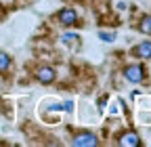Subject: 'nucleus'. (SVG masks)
Wrapping results in <instances>:
<instances>
[{
    "label": "nucleus",
    "instance_id": "nucleus-1",
    "mask_svg": "<svg viewBox=\"0 0 151 147\" xmlns=\"http://www.w3.org/2000/svg\"><path fill=\"white\" fill-rule=\"evenodd\" d=\"M124 78L126 80H130V82H143V78H145V69L141 67V65H128L126 69H124Z\"/></svg>",
    "mask_w": 151,
    "mask_h": 147
},
{
    "label": "nucleus",
    "instance_id": "nucleus-2",
    "mask_svg": "<svg viewBox=\"0 0 151 147\" xmlns=\"http://www.w3.org/2000/svg\"><path fill=\"white\" fill-rule=\"evenodd\" d=\"M97 143H99V141H97V137L90 135V133L76 135V137H73V145H76V147H94Z\"/></svg>",
    "mask_w": 151,
    "mask_h": 147
},
{
    "label": "nucleus",
    "instance_id": "nucleus-3",
    "mask_svg": "<svg viewBox=\"0 0 151 147\" xmlns=\"http://www.w3.org/2000/svg\"><path fill=\"white\" fill-rule=\"evenodd\" d=\"M76 21H78V13H76L73 9H63V11H59V23H61V25H73Z\"/></svg>",
    "mask_w": 151,
    "mask_h": 147
},
{
    "label": "nucleus",
    "instance_id": "nucleus-4",
    "mask_svg": "<svg viewBox=\"0 0 151 147\" xmlns=\"http://www.w3.org/2000/svg\"><path fill=\"white\" fill-rule=\"evenodd\" d=\"M36 76H38V80H40L42 84H50L55 80V69L52 67H40Z\"/></svg>",
    "mask_w": 151,
    "mask_h": 147
},
{
    "label": "nucleus",
    "instance_id": "nucleus-5",
    "mask_svg": "<svg viewBox=\"0 0 151 147\" xmlns=\"http://www.w3.org/2000/svg\"><path fill=\"white\" fill-rule=\"evenodd\" d=\"M141 143V139L134 135V133H126V135H122V139H120V145H124V147H137Z\"/></svg>",
    "mask_w": 151,
    "mask_h": 147
},
{
    "label": "nucleus",
    "instance_id": "nucleus-6",
    "mask_svg": "<svg viewBox=\"0 0 151 147\" xmlns=\"http://www.w3.org/2000/svg\"><path fill=\"white\" fill-rule=\"evenodd\" d=\"M137 55L141 59H151V42H141L137 46Z\"/></svg>",
    "mask_w": 151,
    "mask_h": 147
},
{
    "label": "nucleus",
    "instance_id": "nucleus-7",
    "mask_svg": "<svg viewBox=\"0 0 151 147\" xmlns=\"http://www.w3.org/2000/svg\"><path fill=\"white\" fill-rule=\"evenodd\" d=\"M11 67V57L6 53H0V71H6Z\"/></svg>",
    "mask_w": 151,
    "mask_h": 147
},
{
    "label": "nucleus",
    "instance_id": "nucleus-8",
    "mask_svg": "<svg viewBox=\"0 0 151 147\" xmlns=\"http://www.w3.org/2000/svg\"><path fill=\"white\" fill-rule=\"evenodd\" d=\"M139 27H141L143 34H151V17H143L141 23H139Z\"/></svg>",
    "mask_w": 151,
    "mask_h": 147
},
{
    "label": "nucleus",
    "instance_id": "nucleus-9",
    "mask_svg": "<svg viewBox=\"0 0 151 147\" xmlns=\"http://www.w3.org/2000/svg\"><path fill=\"white\" fill-rule=\"evenodd\" d=\"M99 38L105 40V42H111L113 38H116V36H113V34H105V32H101V34H99Z\"/></svg>",
    "mask_w": 151,
    "mask_h": 147
},
{
    "label": "nucleus",
    "instance_id": "nucleus-10",
    "mask_svg": "<svg viewBox=\"0 0 151 147\" xmlns=\"http://www.w3.org/2000/svg\"><path fill=\"white\" fill-rule=\"evenodd\" d=\"M63 40H65V42H73V40H78V36H76V34H65Z\"/></svg>",
    "mask_w": 151,
    "mask_h": 147
},
{
    "label": "nucleus",
    "instance_id": "nucleus-11",
    "mask_svg": "<svg viewBox=\"0 0 151 147\" xmlns=\"http://www.w3.org/2000/svg\"><path fill=\"white\" fill-rule=\"evenodd\" d=\"M63 109H65V112H71V109H73V103H71V101H67V103L63 105Z\"/></svg>",
    "mask_w": 151,
    "mask_h": 147
},
{
    "label": "nucleus",
    "instance_id": "nucleus-12",
    "mask_svg": "<svg viewBox=\"0 0 151 147\" xmlns=\"http://www.w3.org/2000/svg\"><path fill=\"white\" fill-rule=\"evenodd\" d=\"M2 2H4V4H11V2H13V0H2Z\"/></svg>",
    "mask_w": 151,
    "mask_h": 147
}]
</instances>
